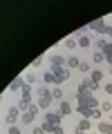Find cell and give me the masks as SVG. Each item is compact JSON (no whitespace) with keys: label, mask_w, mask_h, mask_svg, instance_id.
I'll list each match as a JSON object with an SVG mask.
<instances>
[{"label":"cell","mask_w":112,"mask_h":134,"mask_svg":"<svg viewBox=\"0 0 112 134\" xmlns=\"http://www.w3.org/2000/svg\"><path fill=\"white\" fill-rule=\"evenodd\" d=\"M36 96H38V103H36V105H38L40 110H47L49 103H52V90H49V87H38V90H36Z\"/></svg>","instance_id":"cell-2"},{"label":"cell","mask_w":112,"mask_h":134,"mask_svg":"<svg viewBox=\"0 0 112 134\" xmlns=\"http://www.w3.org/2000/svg\"><path fill=\"white\" fill-rule=\"evenodd\" d=\"M110 123H112V114H110Z\"/></svg>","instance_id":"cell-27"},{"label":"cell","mask_w":112,"mask_h":134,"mask_svg":"<svg viewBox=\"0 0 112 134\" xmlns=\"http://www.w3.org/2000/svg\"><path fill=\"white\" fill-rule=\"evenodd\" d=\"M61 119L63 116L58 114V112H45V123H43V130L47 134H52L56 127H61Z\"/></svg>","instance_id":"cell-1"},{"label":"cell","mask_w":112,"mask_h":134,"mask_svg":"<svg viewBox=\"0 0 112 134\" xmlns=\"http://www.w3.org/2000/svg\"><path fill=\"white\" fill-rule=\"evenodd\" d=\"M52 134H65V130H63V127H56V130H54Z\"/></svg>","instance_id":"cell-25"},{"label":"cell","mask_w":112,"mask_h":134,"mask_svg":"<svg viewBox=\"0 0 112 134\" xmlns=\"http://www.w3.org/2000/svg\"><path fill=\"white\" fill-rule=\"evenodd\" d=\"M9 134H20V127H18V125H11V127H9Z\"/></svg>","instance_id":"cell-22"},{"label":"cell","mask_w":112,"mask_h":134,"mask_svg":"<svg viewBox=\"0 0 112 134\" xmlns=\"http://www.w3.org/2000/svg\"><path fill=\"white\" fill-rule=\"evenodd\" d=\"M78 72H81V74H88V72H90V65H88L85 60H81V65H78Z\"/></svg>","instance_id":"cell-17"},{"label":"cell","mask_w":112,"mask_h":134,"mask_svg":"<svg viewBox=\"0 0 112 134\" xmlns=\"http://www.w3.org/2000/svg\"><path fill=\"white\" fill-rule=\"evenodd\" d=\"M49 63H52V67H63L65 63H67V58L58 56V54H54V56H49Z\"/></svg>","instance_id":"cell-4"},{"label":"cell","mask_w":112,"mask_h":134,"mask_svg":"<svg viewBox=\"0 0 112 134\" xmlns=\"http://www.w3.org/2000/svg\"><path fill=\"white\" fill-rule=\"evenodd\" d=\"M76 45H78V40H76V38H67V40H65V47H67V49H74Z\"/></svg>","instance_id":"cell-16"},{"label":"cell","mask_w":112,"mask_h":134,"mask_svg":"<svg viewBox=\"0 0 112 134\" xmlns=\"http://www.w3.org/2000/svg\"><path fill=\"white\" fill-rule=\"evenodd\" d=\"M23 83H27V81H25L23 76H18V78H14V81H11V85H9V92H18L20 87H23Z\"/></svg>","instance_id":"cell-7"},{"label":"cell","mask_w":112,"mask_h":134,"mask_svg":"<svg viewBox=\"0 0 112 134\" xmlns=\"http://www.w3.org/2000/svg\"><path fill=\"white\" fill-rule=\"evenodd\" d=\"M74 134H85V132H74Z\"/></svg>","instance_id":"cell-26"},{"label":"cell","mask_w":112,"mask_h":134,"mask_svg":"<svg viewBox=\"0 0 112 134\" xmlns=\"http://www.w3.org/2000/svg\"><path fill=\"white\" fill-rule=\"evenodd\" d=\"M58 114H61V116L72 114V105H70L67 100H61V105H58Z\"/></svg>","instance_id":"cell-5"},{"label":"cell","mask_w":112,"mask_h":134,"mask_svg":"<svg viewBox=\"0 0 112 134\" xmlns=\"http://www.w3.org/2000/svg\"><path fill=\"white\" fill-rule=\"evenodd\" d=\"M101 112H112V103L110 100H103L101 103Z\"/></svg>","instance_id":"cell-18"},{"label":"cell","mask_w":112,"mask_h":134,"mask_svg":"<svg viewBox=\"0 0 112 134\" xmlns=\"http://www.w3.org/2000/svg\"><path fill=\"white\" fill-rule=\"evenodd\" d=\"M99 132L101 134H112V123H99Z\"/></svg>","instance_id":"cell-9"},{"label":"cell","mask_w":112,"mask_h":134,"mask_svg":"<svg viewBox=\"0 0 112 134\" xmlns=\"http://www.w3.org/2000/svg\"><path fill=\"white\" fill-rule=\"evenodd\" d=\"M103 87H105V92H108V94H112V83H108V85H103Z\"/></svg>","instance_id":"cell-24"},{"label":"cell","mask_w":112,"mask_h":134,"mask_svg":"<svg viewBox=\"0 0 112 134\" xmlns=\"http://www.w3.org/2000/svg\"><path fill=\"white\" fill-rule=\"evenodd\" d=\"M92 60L94 63H103V60H105V54H103V52H94L92 54Z\"/></svg>","instance_id":"cell-15"},{"label":"cell","mask_w":112,"mask_h":134,"mask_svg":"<svg viewBox=\"0 0 112 134\" xmlns=\"http://www.w3.org/2000/svg\"><path fill=\"white\" fill-rule=\"evenodd\" d=\"M43 83H56V76H54V72H52V69L43 74Z\"/></svg>","instance_id":"cell-12"},{"label":"cell","mask_w":112,"mask_h":134,"mask_svg":"<svg viewBox=\"0 0 112 134\" xmlns=\"http://www.w3.org/2000/svg\"><path fill=\"white\" fill-rule=\"evenodd\" d=\"M67 67H74V69H78V65H81V60H78L76 56H72V58H67V63H65Z\"/></svg>","instance_id":"cell-13"},{"label":"cell","mask_w":112,"mask_h":134,"mask_svg":"<svg viewBox=\"0 0 112 134\" xmlns=\"http://www.w3.org/2000/svg\"><path fill=\"white\" fill-rule=\"evenodd\" d=\"M110 40H112V34H110Z\"/></svg>","instance_id":"cell-28"},{"label":"cell","mask_w":112,"mask_h":134,"mask_svg":"<svg viewBox=\"0 0 112 134\" xmlns=\"http://www.w3.org/2000/svg\"><path fill=\"white\" fill-rule=\"evenodd\" d=\"M25 81L29 83V85H31V83H36V74H27V78H25Z\"/></svg>","instance_id":"cell-20"},{"label":"cell","mask_w":112,"mask_h":134,"mask_svg":"<svg viewBox=\"0 0 112 134\" xmlns=\"http://www.w3.org/2000/svg\"><path fill=\"white\" fill-rule=\"evenodd\" d=\"M31 134H47V132H45L43 125H40V127H34V132H31Z\"/></svg>","instance_id":"cell-23"},{"label":"cell","mask_w":112,"mask_h":134,"mask_svg":"<svg viewBox=\"0 0 112 134\" xmlns=\"http://www.w3.org/2000/svg\"><path fill=\"white\" fill-rule=\"evenodd\" d=\"M54 76H56V85H61L63 81H67L70 78V69H63V67H52Z\"/></svg>","instance_id":"cell-3"},{"label":"cell","mask_w":112,"mask_h":134,"mask_svg":"<svg viewBox=\"0 0 112 134\" xmlns=\"http://www.w3.org/2000/svg\"><path fill=\"white\" fill-rule=\"evenodd\" d=\"M90 78H92V81H94V83L99 85V83L103 81V72H101V69H94V72H92V76H90Z\"/></svg>","instance_id":"cell-10"},{"label":"cell","mask_w":112,"mask_h":134,"mask_svg":"<svg viewBox=\"0 0 112 134\" xmlns=\"http://www.w3.org/2000/svg\"><path fill=\"white\" fill-rule=\"evenodd\" d=\"M52 98L63 100V90H61V87H54V90H52Z\"/></svg>","instance_id":"cell-14"},{"label":"cell","mask_w":112,"mask_h":134,"mask_svg":"<svg viewBox=\"0 0 112 134\" xmlns=\"http://www.w3.org/2000/svg\"><path fill=\"white\" fill-rule=\"evenodd\" d=\"M90 125H92V123H90V119H81L76 123V132H85V130H90Z\"/></svg>","instance_id":"cell-8"},{"label":"cell","mask_w":112,"mask_h":134,"mask_svg":"<svg viewBox=\"0 0 112 134\" xmlns=\"http://www.w3.org/2000/svg\"><path fill=\"white\" fill-rule=\"evenodd\" d=\"M90 119H101V110H92V114H90Z\"/></svg>","instance_id":"cell-21"},{"label":"cell","mask_w":112,"mask_h":134,"mask_svg":"<svg viewBox=\"0 0 112 134\" xmlns=\"http://www.w3.org/2000/svg\"><path fill=\"white\" fill-rule=\"evenodd\" d=\"M90 43H92V40H90V36H85V34H78V45H81V47H88Z\"/></svg>","instance_id":"cell-11"},{"label":"cell","mask_w":112,"mask_h":134,"mask_svg":"<svg viewBox=\"0 0 112 134\" xmlns=\"http://www.w3.org/2000/svg\"><path fill=\"white\" fill-rule=\"evenodd\" d=\"M18 107H11V110L9 112H7V116H5V121H7V123H16V121H18Z\"/></svg>","instance_id":"cell-6"},{"label":"cell","mask_w":112,"mask_h":134,"mask_svg":"<svg viewBox=\"0 0 112 134\" xmlns=\"http://www.w3.org/2000/svg\"><path fill=\"white\" fill-rule=\"evenodd\" d=\"M105 40H103V38H97V40H94V47H97V49H105Z\"/></svg>","instance_id":"cell-19"}]
</instances>
